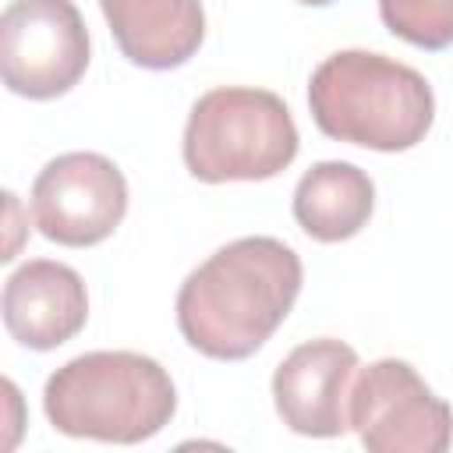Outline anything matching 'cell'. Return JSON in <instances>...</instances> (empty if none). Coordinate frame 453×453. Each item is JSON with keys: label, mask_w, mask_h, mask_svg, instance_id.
I'll return each instance as SVG.
<instances>
[{"label": "cell", "mask_w": 453, "mask_h": 453, "mask_svg": "<svg viewBox=\"0 0 453 453\" xmlns=\"http://www.w3.org/2000/svg\"><path fill=\"white\" fill-rule=\"evenodd\" d=\"M301 258L290 244L255 234L212 251L177 290V329L205 357H251L290 315L301 294Z\"/></svg>", "instance_id": "1"}, {"label": "cell", "mask_w": 453, "mask_h": 453, "mask_svg": "<svg viewBox=\"0 0 453 453\" xmlns=\"http://www.w3.org/2000/svg\"><path fill=\"white\" fill-rule=\"evenodd\" d=\"M308 110L319 131L336 142L403 152L425 142L435 96L411 64L368 50H336L311 71Z\"/></svg>", "instance_id": "2"}, {"label": "cell", "mask_w": 453, "mask_h": 453, "mask_svg": "<svg viewBox=\"0 0 453 453\" xmlns=\"http://www.w3.org/2000/svg\"><path fill=\"white\" fill-rule=\"evenodd\" d=\"M42 411L50 425L71 439L131 446L170 425L177 389L149 354L88 350L46 379Z\"/></svg>", "instance_id": "3"}, {"label": "cell", "mask_w": 453, "mask_h": 453, "mask_svg": "<svg viewBox=\"0 0 453 453\" xmlns=\"http://www.w3.org/2000/svg\"><path fill=\"white\" fill-rule=\"evenodd\" d=\"M301 149L287 103L269 88L219 85L195 99L184 124V166L205 184L269 180Z\"/></svg>", "instance_id": "4"}, {"label": "cell", "mask_w": 453, "mask_h": 453, "mask_svg": "<svg viewBox=\"0 0 453 453\" xmlns=\"http://www.w3.org/2000/svg\"><path fill=\"white\" fill-rule=\"evenodd\" d=\"M88 28L71 0H11L0 14V74L14 96L57 99L88 67Z\"/></svg>", "instance_id": "5"}, {"label": "cell", "mask_w": 453, "mask_h": 453, "mask_svg": "<svg viewBox=\"0 0 453 453\" xmlns=\"http://www.w3.org/2000/svg\"><path fill=\"white\" fill-rule=\"evenodd\" d=\"M350 428L372 453H446L453 442V411L428 389L414 365L379 357L357 368Z\"/></svg>", "instance_id": "6"}, {"label": "cell", "mask_w": 453, "mask_h": 453, "mask_svg": "<svg viewBox=\"0 0 453 453\" xmlns=\"http://www.w3.org/2000/svg\"><path fill=\"white\" fill-rule=\"evenodd\" d=\"M127 212V180L103 152H64L32 180V219L46 241L92 248Z\"/></svg>", "instance_id": "7"}, {"label": "cell", "mask_w": 453, "mask_h": 453, "mask_svg": "<svg viewBox=\"0 0 453 453\" xmlns=\"http://www.w3.org/2000/svg\"><path fill=\"white\" fill-rule=\"evenodd\" d=\"M357 350L322 336L297 343L273 372V403L280 421L311 439L350 432V389L357 379Z\"/></svg>", "instance_id": "8"}, {"label": "cell", "mask_w": 453, "mask_h": 453, "mask_svg": "<svg viewBox=\"0 0 453 453\" xmlns=\"http://www.w3.org/2000/svg\"><path fill=\"white\" fill-rule=\"evenodd\" d=\"M4 326L28 350H53L78 336L88 319L85 280L53 258L18 265L4 283Z\"/></svg>", "instance_id": "9"}, {"label": "cell", "mask_w": 453, "mask_h": 453, "mask_svg": "<svg viewBox=\"0 0 453 453\" xmlns=\"http://www.w3.org/2000/svg\"><path fill=\"white\" fill-rule=\"evenodd\" d=\"M120 53L145 71L188 64L205 39L202 0H99Z\"/></svg>", "instance_id": "10"}, {"label": "cell", "mask_w": 453, "mask_h": 453, "mask_svg": "<svg viewBox=\"0 0 453 453\" xmlns=\"http://www.w3.org/2000/svg\"><path fill=\"white\" fill-rule=\"evenodd\" d=\"M375 209L372 177L343 159H322L301 173L294 188V219L297 226L322 244L347 241L361 234Z\"/></svg>", "instance_id": "11"}, {"label": "cell", "mask_w": 453, "mask_h": 453, "mask_svg": "<svg viewBox=\"0 0 453 453\" xmlns=\"http://www.w3.org/2000/svg\"><path fill=\"white\" fill-rule=\"evenodd\" d=\"M379 18L418 50L453 46V0H379Z\"/></svg>", "instance_id": "12"}, {"label": "cell", "mask_w": 453, "mask_h": 453, "mask_svg": "<svg viewBox=\"0 0 453 453\" xmlns=\"http://www.w3.org/2000/svg\"><path fill=\"white\" fill-rule=\"evenodd\" d=\"M297 4H304V7H329V4H336V0H297Z\"/></svg>", "instance_id": "13"}]
</instances>
